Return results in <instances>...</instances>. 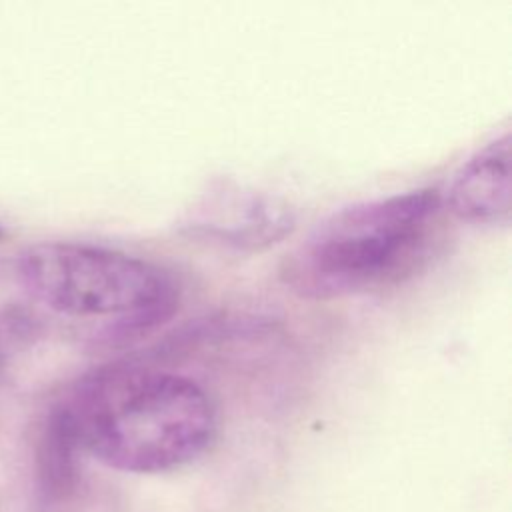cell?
Segmentation results:
<instances>
[{
    "mask_svg": "<svg viewBox=\"0 0 512 512\" xmlns=\"http://www.w3.org/2000/svg\"><path fill=\"white\" fill-rule=\"evenodd\" d=\"M78 450L136 474L178 468L198 458L216 434V408L192 378L114 362L78 378L52 408Z\"/></svg>",
    "mask_w": 512,
    "mask_h": 512,
    "instance_id": "1",
    "label": "cell"
},
{
    "mask_svg": "<svg viewBox=\"0 0 512 512\" xmlns=\"http://www.w3.org/2000/svg\"><path fill=\"white\" fill-rule=\"evenodd\" d=\"M4 238H6V230H4V228H2V226H0V242H2V240H4Z\"/></svg>",
    "mask_w": 512,
    "mask_h": 512,
    "instance_id": "7",
    "label": "cell"
},
{
    "mask_svg": "<svg viewBox=\"0 0 512 512\" xmlns=\"http://www.w3.org/2000/svg\"><path fill=\"white\" fill-rule=\"evenodd\" d=\"M16 278L24 292L68 318L106 320V340H128L166 322L178 308L170 272L134 254L84 244L38 242L20 252Z\"/></svg>",
    "mask_w": 512,
    "mask_h": 512,
    "instance_id": "3",
    "label": "cell"
},
{
    "mask_svg": "<svg viewBox=\"0 0 512 512\" xmlns=\"http://www.w3.org/2000/svg\"><path fill=\"white\" fill-rule=\"evenodd\" d=\"M82 454L54 410L48 412L38 440V478L44 492L64 496L76 482V458Z\"/></svg>",
    "mask_w": 512,
    "mask_h": 512,
    "instance_id": "6",
    "label": "cell"
},
{
    "mask_svg": "<svg viewBox=\"0 0 512 512\" xmlns=\"http://www.w3.org/2000/svg\"><path fill=\"white\" fill-rule=\"evenodd\" d=\"M510 198V132H502L452 174L444 204L458 220L506 226L510 222Z\"/></svg>",
    "mask_w": 512,
    "mask_h": 512,
    "instance_id": "5",
    "label": "cell"
},
{
    "mask_svg": "<svg viewBox=\"0 0 512 512\" xmlns=\"http://www.w3.org/2000/svg\"><path fill=\"white\" fill-rule=\"evenodd\" d=\"M296 224L292 208L264 192L222 182L192 208L184 230L220 246L258 252L286 238Z\"/></svg>",
    "mask_w": 512,
    "mask_h": 512,
    "instance_id": "4",
    "label": "cell"
},
{
    "mask_svg": "<svg viewBox=\"0 0 512 512\" xmlns=\"http://www.w3.org/2000/svg\"><path fill=\"white\" fill-rule=\"evenodd\" d=\"M440 206L438 190L418 188L340 208L284 256L278 278L314 302L396 284L422 262Z\"/></svg>",
    "mask_w": 512,
    "mask_h": 512,
    "instance_id": "2",
    "label": "cell"
}]
</instances>
